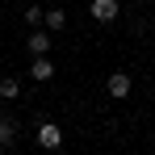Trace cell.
<instances>
[{
	"instance_id": "obj_1",
	"label": "cell",
	"mask_w": 155,
	"mask_h": 155,
	"mask_svg": "<svg viewBox=\"0 0 155 155\" xmlns=\"http://www.w3.org/2000/svg\"><path fill=\"white\" fill-rule=\"evenodd\" d=\"M34 143H38L42 151H59V147H63V126H59V122H38Z\"/></svg>"
},
{
	"instance_id": "obj_2",
	"label": "cell",
	"mask_w": 155,
	"mask_h": 155,
	"mask_svg": "<svg viewBox=\"0 0 155 155\" xmlns=\"http://www.w3.org/2000/svg\"><path fill=\"white\" fill-rule=\"evenodd\" d=\"M88 17H92L97 25H113V21L122 17V4H117V0H92V4H88Z\"/></svg>"
},
{
	"instance_id": "obj_3",
	"label": "cell",
	"mask_w": 155,
	"mask_h": 155,
	"mask_svg": "<svg viewBox=\"0 0 155 155\" xmlns=\"http://www.w3.org/2000/svg\"><path fill=\"white\" fill-rule=\"evenodd\" d=\"M105 92H109V97H113V101H126L130 92H134V80H130L126 71H113V76L105 80Z\"/></svg>"
},
{
	"instance_id": "obj_4",
	"label": "cell",
	"mask_w": 155,
	"mask_h": 155,
	"mask_svg": "<svg viewBox=\"0 0 155 155\" xmlns=\"http://www.w3.org/2000/svg\"><path fill=\"white\" fill-rule=\"evenodd\" d=\"M51 46H54V42H51V29H42V25H38V29H29L25 51L34 54V59H38V54H51Z\"/></svg>"
},
{
	"instance_id": "obj_5",
	"label": "cell",
	"mask_w": 155,
	"mask_h": 155,
	"mask_svg": "<svg viewBox=\"0 0 155 155\" xmlns=\"http://www.w3.org/2000/svg\"><path fill=\"white\" fill-rule=\"evenodd\" d=\"M17 143V117L13 113H0V151H8Z\"/></svg>"
},
{
	"instance_id": "obj_6",
	"label": "cell",
	"mask_w": 155,
	"mask_h": 155,
	"mask_svg": "<svg viewBox=\"0 0 155 155\" xmlns=\"http://www.w3.org/2000/svg\"><path fill=\"white\" fill-rule=\"evenodd\" d=\"M29 80H38V84H46V80H54V63L46 59V54H38V59L29 63Z\"/></svg>"
},
{
	"instance_id": "obj_7",
	"label": "cell",
	"mask_w": 155,
	"mask_h": 155,
	"mask_svg": "<svg viewBox=\"0 0 155 155\" xmlns=\"http://www.w3.org/2000/svg\"><path fill=\"white\" fill-rule=\"evenodd\" d=\"M63 25H67V8H46V13H42V29L59 34Z\"/></svg>"
},
{
	"instance_id": "obj_8",
	"label": "cell",
	"mask_w": 155,
	"mask_h": 155,
	"mask_svg": "<svg viewBox=\"0 0 155 155\" xmlns=\"http://www.w3.org/2000/svg\"><path fill=\"white\" fill-rule=\"evenodd\" d=\"M17 97H21V80L4 76V80H0V101H17Z\"/></svg>"
},
{
	"instance_id": "obj_9",
	"label": "cell",
	"mask_w": 155,
	"mask_h": 155,
	"mask_svg": "<svg viewBox=\"0 0 155 155\" xmlns=\"http://www.w3.org/2000/svg\"><path fill=\"white\" fill-rule=\"evenodd\" d=\"M42 13H46L42 4H29V8H25V25H29V29H38V25H42Z\"/></svg>"
}]
</instances>
